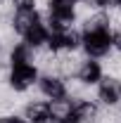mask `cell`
<instances>
[{
  "instance_id": "cell-1",
  "label": "cell",
  "mask_w": 121,
  "mask_h": 123,
  "mask_svg": "<svg viewBox=\"0 0 121 123\" xmlns=\"http://www.w3.org/2000/svg\"><path fill=\"white\" fill-rule=\"evenodd\" d=\"M81 50L90 59H105L112 55V29L81 31Z\"/></svg>"
},
{
  "instance_id": "cell-2",
  "label": "cell",
  "mask_w": 121,
  "mask_h": 123,
  "mask_svg": "<svg viewBox=\"0 0 121 123\" xmlns=\"http://www.w3.org/2000/svg\"><path fill=\"white\" fill-rule=\"evenodd\" d=\"M38 76H40V71L36 64H12L7 71V85L14 92L24 95L38 83Z\"/></svg>"
},
{
  "instance_id": "cell-3",
  "label": "cell",
  "mask_w": 121,
  "mask_h": 123,
  "mask_svg": "<svg viewBox=\"0 0 121 123\" xmlns=\"http://www.w3.org/2000/svg\"><path fill=\"white\" fill-rule=\"evenodd\" d=\"M38 92L45 97L47 102H57V99H67V78L57 76V74H40L38 76Z\"/></svg>"
},
{
  "instance_id": "cell-4",
  "label": "cell",
  "mask_w": 121,
  "mask_h": 123,
  "mask_svg": "<svg viewBox=\"0 0 121 123\" xmlns=\"http://www.w3.org/2000/svg\"><path fill=\"white\" fill-rule=\"evenodd\" d=\"M97 102L102 107H121V78L116 76H105L97 83Z\"/></svg>"
},
{
  "instance_id": "cell-5",
  "label": "cell",
  "mask_w": 121,
  "mask_h": 123,
  "mask_svg": "<svg viewBox=\"0 0 121 123\" xmlns=\"http://www.w3.org/2000/svg\"><path fill=\"white\" fill-rule=\"evenodd\" d=\"M47 47H50L52 52H76V50H81V33H78L76 29L50 31Z\"/></svg>"
},
{
  "instance_id": "cell-6",
  "label": "cell",
  "mask_w": 121,
  "mask_h": 123,
  "mask_svg": "<svg viewBox=\"0 0 121 123\" xmlns=\"http://www.w3.org/2000/svg\"><path fill=\"white\" fill-rule=\"evenodd\" d=\"M100 104L93 99H71V121L74 123H97Z\"/></svg>"
},
{
  "instance_id": "cell-7",
  "label": "cell",
  "mask_w": 121,
  "mask_h": 123,
  "mask_svg": "<svg viewBox=\"0 0 121 123\" xmlns=\"http://www.w3.org/2000/svg\"><path fill=\"white\" fill-rule=\"evenodd\" d=\"M105 76V66L100 64V59H90V57H86V59H81V64H78V71H76V76L83 85H88V88H93V85H97L100 83V78Z\"/></svg>"
},
{
  "instance_id": "cell-8",
  "label": "cell",
  "mask_w": 121,
  "mask_h": 123,
  "mask_svg": "<svg viewBox=\"0 0 121 123\" xmlns=\"http://www.w3.org/2000/svg\"><path fill=\"white\" fill-rule=\"evenodd\" d=\"M43 17L38 10H14L12 12V29H14L17 38H21L26 31L33 26V24H38Z\"/></svg>"
},
{
  "instance_id": "cell-9",
  "label": "cell",
  "mask_w": 121,
  "mask_h": 123,
  "mask_svg": "<svg viewBox=\"0 0 121 123\" xmlns=\"http://www.w3.org/2000/svg\"><path fill=\"white\" fill-rule=\"evenodd\" d=\"M81 57L76 52H57V76L62 78H71L78 71Z\"/></svg>"
},
{
  "instance_id": "cell-10",
  "label": "cell",
  "mask_w": 121,
  "mask_h": 123,
  "mask_svg": "<svg viewBox=\"0 0 121 123\" xmlns=\"http://www.w3.org/2000/svg\"><path fill=\"white\" fill-rule=\"evenodd\" d=\"M21 116L26 118L29 123L33 121H40V118H47L50 116V102H38V99H31L24 104V111H21Z\"/></svg>"
},
{
  "instance_id": "cell-11",
  "label": "cell",
  "mask_w": 121,
  "mask_h": 123,
  "mask_svg": "<svg viewBox=\"0 0 121 123\" xmlns=\"http://www.w3.org/2000/svg\"><path fill=\"white\" fill-rule=\"evenodd\" d=\"M0 123H29V121L21 114H17V111H7V114L0 116Z\"/></svg>"
},
{
  "instance_id": "cell-12",
  "label": "cell",
  "mask_w": 121,
  "mask_h": 123,
  "mask_svg": "<svg viewBox=\"0 0 121 123\" xmlns=\"http://www.w3.org/2000/svg\"><path fill=\"white\" fill-rule=\"evenodd\" d=\"M38 0H12V7L14 10H36Z\"/></svg>"
},
{
  "instance_id": "cell-13",
  "label": "cell",
  "mask_w": 121,
  "mask_h": 123,
  "mask_svg": "<svg viewBox=\"0 0 121 123\" xmlns=\"http://www.w3.org/2000/svg\"><path fill=\"white\" fill-rule=\"evenodd\" d=\"M112 50L121 55V29H114L112 31Z\"/></svg>"
},
{
  "instance_id": "cell-14",
  "label": "cell",
  "mask_w": 121,
  "mask_h": 123,
  "mask_svg": "<svg viewBox=\"0 0 121 123\" xmlns=\"http://www.w3.org/2000/svg\"><path fill=\"white\" fill-rule=\"evenodd\" d=\"M33 123H57V118H52V116H47V118H40V121H33Z\"/></svg>"
},
{
  "instance_id": "cell-15",
  "label": "cell",
  "mask_w": 121,
  "mask_h": 123,
  "mask_svg": "<svg viewBox=\"0 0 121 123\" xmlns=\"http://www.w3.org/2000/svg\"><path fill=\"white\" fill-rule=\"evenodd\" d=\"M116 10H119V14H121V0H116V5H114Z\"/></svg>"
},
{
  "instance_id": "cell-16",
  "label": "cell",
  "mask_w": 121,
  "mask_h": 123,
  "mask_svg": "<svg viewBox=\"0 0 121 123\" xmlns=\"http://www.w3.org/2000/svg\"><path fill=\"white\" fill-rule=\"evenodd\" d=\"M2 47H5V45H2V40H0V55H2Z\"/></svg>"
}]
</instances>
